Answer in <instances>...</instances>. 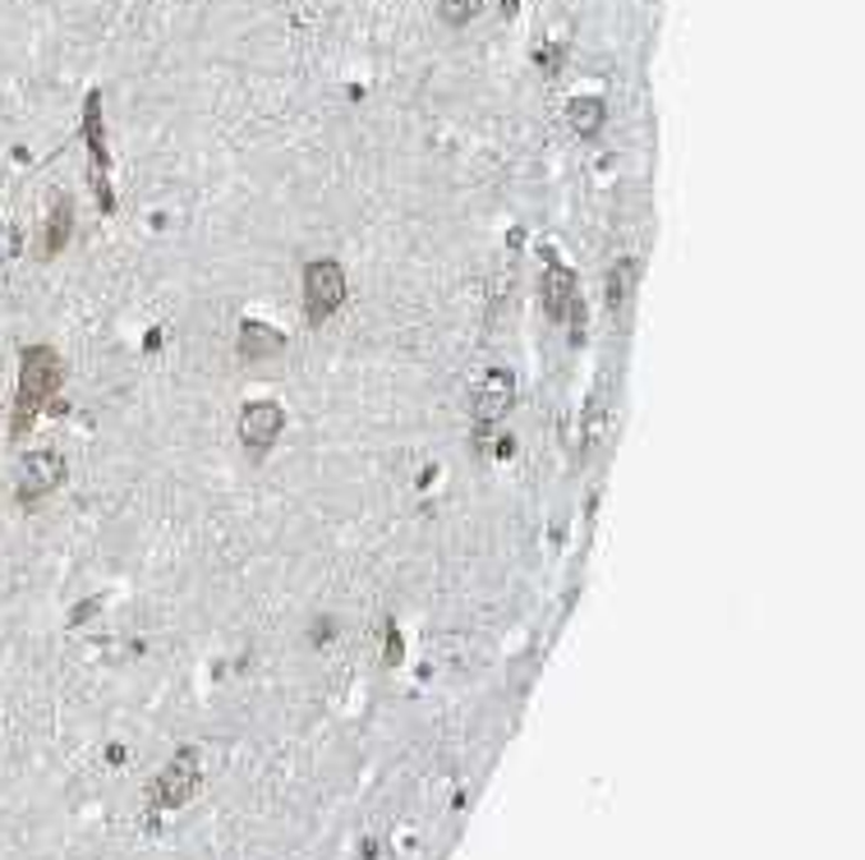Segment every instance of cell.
<instances>
[{
    "label": "cell",
    "mask_w": 865,
    "mask_h": 860,
    "mask_svg": "<svg viewBox=\"0 0 865 860\" xmlns=\"http://www.w3.org/2000/svg\"><path fill=\"white\" fill-rule=\"evenodd\" d=\"M14 254H19V231L0 222V263H10Z\"/></svg>",
    "instance_id": "5bb4252c"
},
{
    "label": "cell",
    "mask_w": 865,
    "mask_h": 860,
    "mask_svg": "<svg viewBox=\"0 0 865 860\" xmlns=\"http://www.w3.org/2000/svg\"><path fill=\"white\" fill-rule=\"evenodd\" d=\"M635 258H617L612 263V272H608V304H622L627 295H631V286H635Z\"/></svg>",
    "instance_id": "7c38bea8"
},
{
    "label": "cell",
    "mask_w": 865,
    "mask_h": 860,
    "mask_svg": "<svg viewBox=\"0 0 865 860\" xmlns=\"http://www.w3.org/2000/svg\"><path fill=\"white\" fill-rule=\"evenodd\" d=\"M438 14H442V23L460 28V23H470L479 14V0H438Z\"/></svg>",
    "instance_id": "4fadbf2b"
},
{
    "label": "cell",
    "mask_w": 865,
    "mask_h": 860,
    "mask_svg": "<svg viewBox=\"0 0 865 860\" xmlns=\"http://www.w3.org/2000/svg\"><path fill=\"white\" fill-rule=\"evenodd\" d=\"M543 309H548V318H558V322H580L584 318L580 286H576V276L562 263H552L543 272Z\"/></svg>",
    "instance_id": "8992f818"
},
{
    "label": "cell",
    "mask_w": 865,
    "mask_h": 860,
    "mask_svg": "<svg viewBox=\"0 0 865 860\" xmlns=\"http://www.w3.org/2000/svg\"><path fill=\"white\" fill-rule=\"evenodd\" d=\"M235 350L244 355V359H272V355H282L286 350V336L276 331V327H267V322H258V318H250L240 327V336H235Z\"/></svg>",
    "instance_id": "30bf717a"
},
{
    "label": "cell",
    "mask_w": 865,
    "mask_h": 860,
    "mask_svg": "<svg viewBox=\"0 0 865 860\" xmlns=\"http://www.w3.org/2000/svg\"><path fill=\"white\" fill-rule=\"evenodd\" d=\"M282 428H286V414L276 401H254V406L240 410V442L250 451H267L276 438H282Z\"/></svg>",
    "instance_id": "52a82bcc"
},
{
    "label": "cell",
    "mask_w": 865,
    "mask_h": 860,
    "mask_svg": "<svg viewBox=\"0 0 865 860\" xmlns=\"http://www.w3.org/2000/svg\"><path fill=\"white\" fill-rule=\"evenodd\" d=\"M194 787H199V764H194V755H180L171 769L157 778V787H152V801H157V806H180V801H190V796H194Z\"/></svg>",
    "instance_id": "ba28073f"
},
{
    "label": "cell",
    "mask_w": 865,
    "mask_h": 860,
    "mask_svg": "<svg viewBox=\"0 0 865 860\" xmlns=\"http://www.w3.org/2000/svg\"><path fill=\"white\" fill-rule=\"evenodd\" d=\"M539 60H543V65H548V70H558V65H562V47H552V51H543Z\"/></svg>",
    "instance_id": "9a60e30c"
},
{
    "label": "cell",
    "mask_w": 865,
    "mask_h": 860,
    "mask_svg": "<svg viewBox=\"0 0 865 860\" xmlns=\"http://www.w3.org/2000/svg\"><path fill=\"white\" fill-rule=\"evenodd\" d=\"M60 479H65V455H55V451H28L23 465H19L14 498H19L23 506H33V502H42L47 493H55Z\"/></svg>",
    "instance_id": "277c9868"
},
{
    "label": "cell",
    "mask_w": 865,
    "mask_h": 860,
    "mask_svg": "<svg viewBox=\"0 0 865 860\" xmlns=\"http://www.w3.org/2000/svg\"><path fill=\"white\" fill-rule=\"evenodd\" d=\"M83 139H88V157H92V194H98L102 212H115V194H111V157H106V134H102V98L88 92L83 102Z\"/></svg>",
    "instance_id": "3957f363"
},
{
    "label": "cell",
    "mask_w": 865,
    "mask_h": 860,
    "mask_svg": "<svg viewBox=\"0 0 865 860\" xmlns=\"http://www.w3.org/2000/svg\"><path fill=\"white\" fill-rule=\"evenodd\" d=\"M502 10H507V14H516V0H502Z\"/></svg>",
    "instance_id": "2e32d148"
},
{
    "label": "cell",
    "mask_w": 865,
    "mask_h": 860,
    "mask_svg": "<svg viewBox=\"0 0 865 860\" xmlns=\"http://www.w3.org/2000/svg\"><path fill=\"white\" fill-rule=\"evenodd\" d=\"M60 382H65V364H60V355L51 346H28L19 355V391H14V414H10V438L14 442L55 401Z\"/></svg>",
    "instance_id": "6da1fadb"
},
{
    "label": "cell",
    "mask_w": 865,
    "mask_h": 860,
    "mask_svg": "<svg viewBox=\"0 0 865 860\" xmlns=\"http://www.w3.org/2000/svg\"><path fill=\"white\" fill-rule=\"evenodd\" d=\"M70 235H74V203L60 194V198H51V207H47V222H42V258H55L60 249L70 244Z\"/></svg>",
    "instance_id": "9c48e42d"
},
{
    "label": "cell",
    "mask_w": 865,
    "mask_h": 860,
    "mask_svg": "<svg viewBox=\"0 0 865 860\" xmlns=\"http://www.w3.org/2000/svg\"><path fill=\"white\" fill-rule=\"evenodd\" d=\"M346 267L332 263V258H318L304 267V318L308 322H327L336 309L346 304Z\"/></svg>",
    "instance_id": "7a4b0ae2"
},
{
    "label": "cell",
    "mask_w": 865,
    "mask_h": 860,
    "mask_svg": "<svg viewBox=\"0 0 865 860\" xmlns=\"http://www.w3.org/2000/svg\"><path fill=\"white\" fill-rule=\"evenodd\" d=\"M567 120H571V130L580 139H594L603 130V120H608V106H603V98H576L567 106Z\"/></svg>",
    "instance_id": "8fae6325"
},
{
    "label": "cell",
    "mask_w": 865,
    "mask_h": 860,
    "mask_svg": "<svg viewBox=\"0 0 865 860\" xmlns=\"http://www.w3.org/2000/svg\"><path fill=\"white\" fill-rule=\"evenodd\" d=\"M511 406H516V373H511V368H488L484 382H479V391H475V406H470L475 423H479V428L502 423V414H507Z\"/></svg>",
    "instance_id": "5b68a950"
}]
</instances>
